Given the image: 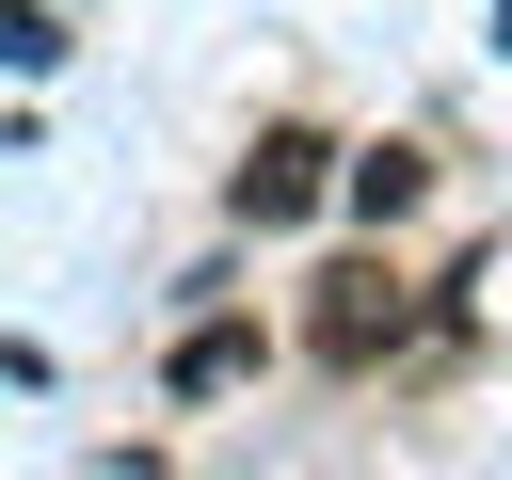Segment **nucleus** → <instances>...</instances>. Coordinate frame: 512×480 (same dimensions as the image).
Wrapping results in <instances>:
<instances>
[{"label": "nucleus", "mask_w": 512, "mask_h": 480, "mask_svg": "<svg viewBox=\"0 0 512 480\" xmlns=\"http://www.w3.org/2000/svg\"><path fill=\"white\" fill-rule=\"evenodd\" d=\"M240 368H256V336H240V320H208V336H192V352H176V400H224V384H240Z\"/></svg>", "instance_id": "20e7f679"}, {"label": "nucleus", "mask_w": 512, "mask_h": 480, "mask_svg": "<svg viewBox=\"0 0 512 480\" xmlns=\"http://www.w3.org/2000/svg\"><path fill=\"white\" fill-rule=\"evenodd\" d=\"M416 192H432V160H416V144H368V160H352V208H368V224H400Z\"/></svg>", "instance_id": "7ed1b4c3"}, {"label": "nucleus", "mask_w": 512, "mask_h": 480, "mask_svg": "<svg viewBox=\"0 0 512 480\" xmlns=\"http://www.w3.org/2000/svg\"><path fill=\"white\" fill-rule=\"evenodd\" d=\"M48 48H64V32H48L32 0H0V64H48Z\"/></svg>", "instance_id": "39448f33"}, {"label": "nucleus", "mask_w": 512, "mask_h": 480, "mask_svg": "<svg viewBox=\"0 0 512 480\" xmlns=\"http://www.w3.org/2000/svg\"><path fill=\"white\" fill-rule=\"evenodd\" d=\"M320 160H336V144H320V128H256V160H240V176H224V208H240V224H304V208H320V192H336V176H320Z\"/></svg>", "instance_id": "f03ea898"}, {"label": "nucleus", "mask_w": 512, "mask_h": 480, "mask_svg": "<svg viewBox=\"0 0 512 480\" xmlns=\"http://www.w3.org/2000/svg\"><path fill=\"white\" fill-rule=\"evenodd\" d=\"M400 336H416V288H400L384 256H352V272H320V352H336V368H384Z\"/></svg>", "instance_id": "f257e3e1"}]
</instances>
